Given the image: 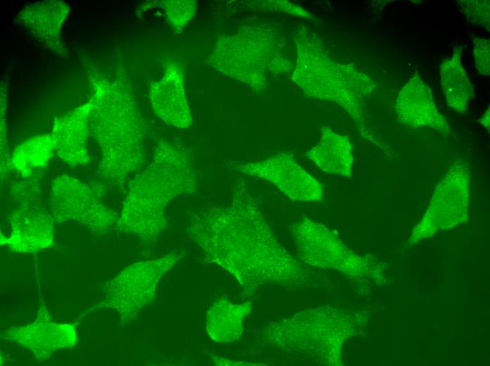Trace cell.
Here are the masks:
<instances>
[{"label": "cell", "instance_id": "5", "mask_svg": "<svg viewBox=\"0 0 490 366\" xmlns=\"http://www.w3.org/2000/svg\"><path fill=\"white\" fill-rule=\"evenodd\" d=\"M277 32L265 25H246L232 34L221 36L209 62L230 77L260 91L267 86L266 72H289L294 65L279 49Z\"/></svg>", "mask_w": 490, "mask_h": 366}, {"label": "cell", "instance_id": "22", "mask_svg": "<svg viewBox=\"0 0 490 366\" xmlns=\"http://www.w3.org/2000/svg\"><path fill=\"white\" fill-rule=\"evenodd\" d=\"M165 9L171 25L180 27L191 18L196 4L194 1H168L165 3Z\"/></svg>", "mask_w": 490, "mask_h": 366}, {"label": "cell", "instance_id": "20", "mask_svg": "<svg viewBox=\"0 0 490 366\" xmlns=\"http://www.w3.org/2000/svg\"><path fill=\"white\" fill-rule=\"evenodd\" d=\"M462 47L456 46L451 58L444 59L440 67L441 87L448 106L458 112L467 110L475 97L473 86L461 62Z\"/></svg>", "mask_w": 490, "mask_h": 366}, {"label": "cell", "instance_id": "21", "mask_svg": "<svg viewBox=\"0 0 490 366\" xmlns=\"http://www.w3.org/2000/svg\"><path fill=\"white\" fill-rule=\"evenodd\" d=\"M54 153L51 134H38L27 139L14 149L11 166L23 177H27L35 169L45 167Z\"/></svg>", "mask_w": 490, "mask_h": 366}, {"label": "cell", "instance_id": "24", "mask_svg": "<svg viewBox=\"0 0 490 366\" xmlns=\"http://www.w3.org/2000/svg\"><path fill=\"white\" fill-rule=\"evenodd\" d=\"M475 65L479 74L490 75V41L489 39L472 36Z\"/></svg>", "mask_w": 490, "mask_h": 366}, {"label": "cell", "instance_id": "18", "mask_svg": "<svg viewBox=\"0 0 490 366\" xmlns=\"http://www.w3.org/2000/svg\"><path fill=\"white\" fill-rule=\"evenodd\" d=\"M306 156L320 169L332 175L350 177L353 161L352 146L347 136L323 126L322 137Z\"/></svg>", "mask_w": 490, "mask_h": 366}, {"label": "cell", "instance_id": "26", "mask_svg": "<svg viewBox=\"0 0 490 366\" xmlns=\"http://www.w3.org/2000/svg\"><path fill=\"white\" fill-rule=\"evenodd\" d=\"M479 122L482 126H484L489 132L490 129V115H489V106L484 113V114L480 118Z\"/></svg>", "mask_w": 490, "mask_h": 366}, {"label": "cell", "instance_id": "15", "mask_svg": "<svg viewBox=\"0 0 490 366\" xmlns=\"http://www.w3.org/2000/svg\"><path fill=\"white\" fill-rule=\"evenodd\" d=\"M69 12L66 3L46 0L27 4L15 20L23 25L39 43L65 57L68 48L62 37V27Z\"/></svg>", "mask_w": 490, "mask_h": 366}, {"label": "cell", "instance_id": "8", "mask_svg": "<svg viewBox=\"0 0 490 366\" xmlns=\"http://www.w3.org/2000/svg\"><path fill=\"white\" fill-rule=\"evenodd\" d=\"M290 232L297 254L311 266L361 273L372 263L370 257L353 253L325 226L306 217L292 224Z\"/></svg>", "mask_w": 490, "mask_h": 366}, {"label": "cell", "instance_id": "16", "mask_svg": "<svg viewBox=\"0 0 490 366\" xmlns=\"http://www.w3.org/2000/svg\"><path fill=\"white\" fill-rule=\"evenodd\" d=\"M90 103L75 108L55 118L51 136L57 156L70 167L88 165L87 140L90 133Z\"/></svg>", "mask_w": 490, "mask_h": 366}, {"label": "cell", "instance_id": "9", "mask_svg": "<svg viewBox=\"0 0 490 366\" xmlns=\"http://www.w3.org/2000/svg\"><path fill=\"white\" fill-rule=\"evenodd\" d=\"M471 180L467 162L457 160L438 183L426 215L415 228L412 241L431 236L436 230L455 225L466 217Z\"/></svg>", "mask_w": 490, "mask_h": 366}, {"label": "cell", "instance_id": "13", "mask_svg": "<svg viewBox=\"0 0 490 366\" xmlns=\"http://www.w3.org/2000/svg\"><path fill=\"white\" fill-rule=\"evenodd\" d=\"M11 234L1 236V244L15 252L35 253L49 246L54 237V220L40 205H24L10 213Z\"/></svg>", "mask_w": 490, "mask_h": 366}, {"label": "cell", "instance_id": "1", "mask_svg": "<svg viewBox=\"0 0 490 366\" xmlns=\"http://www.w3.org/2000/svg\"><path fill=\"white\" fill-rule=\"evenodd\" d=\"M185 232L208 261L231 273L247 291L267 284L299 288L309 280V272L274 235L244 181L237 182L227 206L191 213Z\"/></svg>", "mask_w": 490, "mask_h": 366}, {"label": "cell", "instance_id": "19", "mask_svg": "<svg viewBox=\"0 0 490 366\" xmlns=\"http://www.w3.org/2000/svg\"><path fill=\"white\" fill-rule=\"evenodd\" d=\"M253 304L232 303L221 298L214 302L207 312L206 330L214 341L227 343L239 339L243 332V321L251 313Z\"/></svg>", "mask_w": 490, "mask_h": 366}, {"label": "cell", "instance_id": "25", "mask_svg": "<svg viewBox=\"0 0 490 366\" xmlns=\"http://www.w3.org/2000/svg\"><path fill=\"white\" fill-rule=\"evenodd\" d=\"M213 361L218 365H265L264 364L262 363H251V362H237V361H232L227 359H224L222 358H218V357H212Z\"/></svg>", "mask_w": 490, "mask_h": 366}, {"label": "cell", "instance_id": "14", "mask_svg": "<svg viewBox=\"0 0 490 366\" xmlns=\"http://www.w3.org/2000/svg\"><path fill=\"white\" fill-rule=\"evenodd\" d=\"M398 120L412 127L429 126L445 137L451 135L449 125L438 111L430 87L417 72L398 93L396 102Z\"/></svg>", "mask_w": 490, "mask_h": 366}, {"label": "cell", "instance_id": "12", "mask_svg": "<svg viewBox=\"0 0 490 366\" xmlns=\"http://www.w3.org/2000/svg\"><path fill=\"white\" fill-rule=\"evenodd\" d=\"M75 326L74 324L55 321L46 307H42L33 322L11 327L4 332L3 336L29 349L37 359L44 360L54 352L75 344Z\"/></svg>", "mask_w": 490, "mask_h": 366}, {"label": "cell", "instance_id": "3", "mask_svg": "<svg viewBox=\"0 0 490 366\" xmlns=\"http://www.w3.org/2000/svg\"><path fill=\"white\" fill-rule=\"evenodd\" d=\"M197 176L193 153L178 144L161 141L152 162L130 182L115 226L146 241H155L168 227L164 209L181 194H193Z\"/></svg>", "mask_w": 490, "mask_h": 366}, {"label": "cell", "instance_id": "11", "mask_svg": "<svg viewBox=\"0 0 490 366\" xmlns=\"http://www.w3.org/2000/svg\"><path fill=\"white\" fill-rule=\"evenodd\" d=\"M231 168L275 184L292 200H323L324 191L320 182L297 163L291 153H280L259 161L233 163Z\"/></svg>", "mask_w": 490, "mask_h": 366}, {"label": "cell", "instance_id": "7", "mask_svg": "<svg viewBox=\"0 0 490 366\" xmlns=\"http://www.w3.org/2000/svg\"><path fill=\"white\" fill-rule=\"evenodd\" d=\"M183 255V251L175 250L163 257L127 267L105 285V305L119 313L123 325L135 319L138 312L152 301L162 276Z\"/></svg>", "mask_w": 490, "mask_h": 366}, {"label": "cell", "instance_id": "2", "mask_svg": "<svg viewBox=\"0 0 490 366\" xmlns=\"http://www.w3.org/2000/svg\"><path fill=\"white\" fill-rule=\"evenodd\" d=\"M89 80V131L101 152L97 172L103 180L120 182L145 162L144 120L135 97L120 81L94 68Z\"/></svg>", "mask_w": 490, "mask_h": 366}, {"label": "cell", "instance_id": "10", "mask_svg": "<svg viewBox=\"0 0 490 366\" xmlns=\"http://www.w3.org/2000/svg\"><path fill=\"white\" fill-rule=\"evenodd\" d=\"M50 210L56 221L73 220L94 233L107 230L118 220L84 182L66 175L51 182Z\"/></svg>", "mask_w": 490, "mask_h": 366}, {"label": "cell", "instance_id": "6", "mask_svg": "<svg viewBox=\"0 0 490 366\" xmlns=\"http://www.w3.org/2000/svg\"><path fill=\"white\" fill-rule=\"evenodd\" d=\"M349 328L343 315L320 306L269 323L265 336L272 348L318 364L337 365L336 353Z\"/></svg>", "mask_w": 490, "mask_h": 366}, {"label": "cell", "instance_id": "4", "mask_svg": "<svg viewBox=\"0 0 490 366\" xmlns=\"http://www.w3.org/2000/svg\"><path fill=\"white\" fill-rule=\"evenodd\" d=\"M297 60L292 80L309 96L333 101L343 107L363 136L371 141L364 118L363 101L377 84L353 64L335 63L316 32L302 27L295 39Z\"/></svg>", "mask_w": 490, "mask_h": 366}, {"label": "cell", "instance_id": "17", "mask_svg": "<svg viewBox=\"0 0 490 366\" xmlns=\"http://www.w3.org/2000/svg\"><path fill=\"white\" fill-rule=\"evenodd\" d=\"M149 98L155 113L167 125L177 128L191 125L182 72L178 64L171 62L166 65L163 77L150 85Z\"/></svg>", "mask_w": 490, "mask_h": 366}, {"label": "cell", "instance_id": "23", "mask_svg": "<svg viewBox=\"0 0 490 366\" xmlns=\"http://www.w3.org/2000/svg\"><path fill=\"white\" fill-rule=\"evenodd\" d=\"M458 4L469 20L489 30V0L459 1Z\"/></svg>", "mask_w": 490, "mask_h": 366}]
</instances>
